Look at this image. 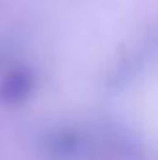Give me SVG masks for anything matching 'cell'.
<instances>
[{
	"label": "cell",
	"instance_id": "obj_1",
	"mask_svg": "<svg viewBox=\"0 0 158 160\" xmlns=\"http://www.w3.org/2000/svg\"><path fill=\"white\" fill-rule=\"evenodd\" d=\"M89 149V138L77 127H56L41 138V155L47 160H82Z\"/></svg>",
	"mask_w": 158,
	"mask_h": 160
},
{
	"label": "cell",
	"instance_id": "obj_2",
	"mask_svg": "<svg viewBox=\"0 0 158 160\" xmlns=\"http://www.w3.org/2000/svg\"><path fill=\"white\" fill-rule=\"evenodd\" d=\"M37 88V77L32 67L21 65L9 69L0 80V104L21 106L24 104Z\"/></svg>",
	"mask_w": 158,
	"mask_h": 160
}]
</instances>
